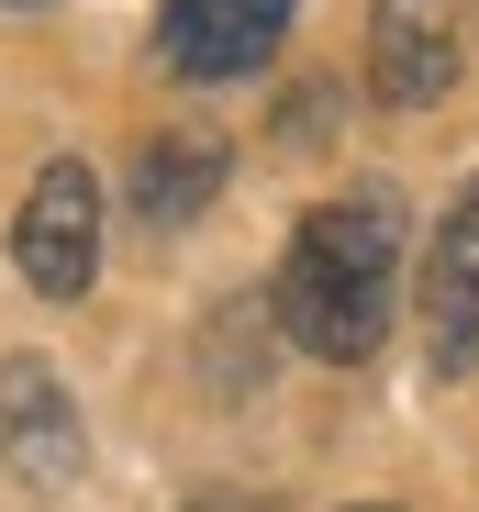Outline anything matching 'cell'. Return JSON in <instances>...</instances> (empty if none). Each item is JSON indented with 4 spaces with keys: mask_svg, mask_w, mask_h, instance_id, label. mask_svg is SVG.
<instances>
[{
    "mask_svg": "<svg viewBox=\"0 0 479 512\" xmlns=\"http://www.w3.org/2000/svg\"><path fill=\"white\" fill-rule=\"evenodd\" d=\"M368 90L390 112H435L457 90V0H368Z\"/></svg>",
    "mask_w": 479,
    "mask_h": 512,
    "instance_id": "obj_5",
    "label": "cell"
},
{
    "mask_svg": "<svg viewBox=\"0 0 479 512\" xmlns=\"http://www.w3.org/2000/svg\"><path fill=\"white\" fill-rule=\"evenodd\" d=\"M12 268H23V290H45V301H78L101 279V179L78 156H45L34 167V190H23V212H12Z\"/></svg>",
    "mask_w": 479,
    "mask_h": 512,
    "instance_id": "obj_2",
    "label": "cell"
},
{
    "mask_svg": "<svg viewBox=\"0 0 479 512\" xmlns=\"http://www.w3.org/2000/svg\"><path fill=\"white\" fill-rule=\"evenodd\" d=\"M0 457H12L23 490H67L90 468V423H78V401L45 357H0Z\"/></svg>",
    "mask_w": 479,
    "mask_h": 512,
    "instance_id": "obj_4",
    "label": "cell"
},
{
    "mask_svg": "<svg viewBox=\"0 0 479 512\" xmlns=\"http://www.w3.org/2000/svg\"><path fill=\"white\" fill-rule=\"evenodd\" d=\"M190 512H268V501H257V490H234V501H190Z\"/></svg>",
    "mask_w": 479,
    "mask_h": 512,
    "instance_id": "obj_10",
    "label": "cell"
},
{
    "mask_svg": "<svg viewBox=\"0 0 479 512\" xmlns=\"http://www.w3.org/2000/svg\"><path fill=\"white\" fill-rule=\"evenodd\" d=\"M424 357L435 379H479V179L446 201L435 256H424Z\"/></svg>",
    "mask_w": 479,
    "mask_h": 512,
    "instance_id": "obj_6",
    "label": "cell"
},
{
    "mask_svg": "<svg viewBox=\"0 0 479 512\" xmlns=\"http://www.w3.org/2000/svg\"><path fill=\"white\" fill-rule=\"evenodd\" d=\"M223 134H145L134 145V223H201L212 201H223Z\"/></svg>",
    "mask_w": 479,
    "mask_h": 512,
    "instance_id": "obj_7",
    "label": "cell"
},
{
    "mask_svg": "<svg viewBox=\"0 0 479 512\" xmlns=\"http://www.w3.org/2000/svg\"><path fill=\"white\" fill-rule=\"evenodd\" d=\"M12 12H45V0H12Z\"/></svg>",
    "mask_w": 479,
    "mask_h": 512,
    "instance_id": "obj_11",
    "label": "cell"
},
{
    "mask_svg": "<svg viewBox=\"0 0 479 512\" xmlns=\"http://www.w3.org/2000/svg\"><path fill=\"white\" fill-rule=\"evenodd\" d=\"M390 290H402V234L379 201H324L301 212L290 256H279V334L324 368H368L390 346Z\"/></svg>",
    "mask_w": 479,
    "mask_h": 512,
    "instance_id": "obj_1",
    "label": "cell"
},
{
    "mask_svg": "<svg viewBox=\"0 0 479 512\" xmlns=\"http://www.w3.org/2000/svg\"><path fill=\"white\" fill-rule=\"evenodd\" d=\"M201 368H212L234 401H257V368H268V346H257V301H223V312L201 323Z\"/></svg>",
    "mask_w": 479,
    "mask_h": 512,
    "instance_id": "obj_8",
    "label": "cell"
},
{
    "mask_svg": "<svg viewBox=\"0 0 479 512\" xmlns=\"http://www.w3.org/2000/svg\"><path fill=\"white\" fill-rule=\"evenodd\" d=\"M335 112H346L335 78H301V90H279V145H335Z\"/></svg>",
    "mask_w": 479,
    "mask_h": 512,
    "instance_id": "obj_9",
    "label": "cell"
},
{
    "mask_svg": "<svg viewBox=\"0 0 479 512\" xmlns=\"http://www.w3.org/2000/svg\"><path fill=\"white\" fill-rule=\"evenodd\" d=\"M279 45H290V0H168L156 12L168 78H257Z\"/></svg>",
    "mask_w": 479,
    "mask_h": 512,
    "instance_id": "obj_3",
    "label": "cell"
}]
</instances>
